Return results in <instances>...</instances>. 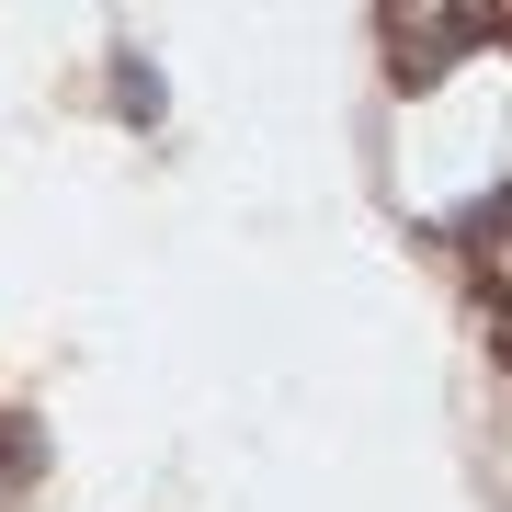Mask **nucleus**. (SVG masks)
Returning a JSON list of instances; mask_svg holds the SVG:
<instances>
[{
	"mask_svg": "<svg viewBox=\"0 0 512 512\" xmlns=\"http://www.w3.org/2000/svg\"><path fill=\"white\" fill-rule=\"evenodd\" d=\"M467 23H478V0H387V35H399L410 80H433L444 57L467 46Z\"/></svg>",
	"mask_w": 512,
	"mask_h": 512,
	"instance_id": "1",
	"label": "nucleus"
},
{
	"mask_svg": "<svg viewBox=\"0 0 512 512\" xmlns=\"http://www.w3.org/2000/svg\"><path fill=\"white\" fill-rule=\"evenodd\" d=\"M114 103H126L137 126H160V103H171V92H160V69H148V57H114Z\"/></svg>",
	"mask_w": 512,
	"mask_h": 512,
	"instance_id": "2",
	"label": "nucleus"
},
{
	"mask_svg": "<svg viewBox=\"0 0 512 512\" xmlns=\"http://www.w3.org/2000/svg\"><path fill=\"white\" fill-rule=\"evenodd\" d=\"M501 353H512V296H501Z\"/></svg>",
	"mask_w": 512,
	"mask_h": 512,
	"instance_id": "3",
	"label": "nucleus"
}]
</instances>
